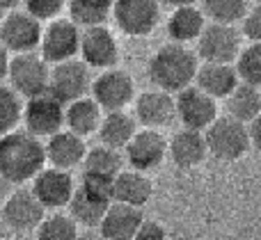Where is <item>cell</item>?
I'll return each instance as SVG.
<instances>
[{
    "instance_id": "cell-8",
    "label": "cell",
    "mask_w": 261,
    "mask_h": 240,
    "mask_svg": "<svg viewBox=\"0 0 261 240\" xmlns=\"http://www.w3.org/2000/svg\"><path fill=\"white\" fill-rule=\"evenodd\" d=\"M81 50V25L71 18H53L41 32L39 55L48 64L73 59Z\"/></svg>"
},
{
    "instance_id": "cell-32",
    "label": "cell",
    "mask_w": 261,
    "mask_h": 240,
    "mask_svg": "<svg viewBox=\"0 0 261 240\" xmlns=\"http://www.w3.org/2000/svg\"><path fill=\"white\" fill-rule=\"evenodd\" d=\"M21 117H23L21 96L12 87L0 82V135H7V133L16 131Z\"/></svg>"
},
{
    "instance_id": "cell-7",
    "label": "cell",
    "mask_w": 261,
    "mask_h": 240,
    "mask_svg": "<svg viewBox=\"0 0 261 240\" xmlns=\"http://www.w3.org/2000/svg\"><path fill=\"white\" fill-rule=\"evenodd\" d=\"M64 108L67 105L60 99H55L50 92H44L39 96H32L23 105L21 122L25 124V131L35 137H50L62 131L64 126Z\"/></svg>"
},
{
    "instance_id": "cell-14",
    "label": "cell",
    "mask_w": 261,
    "mask_h": 240,
    "mask_svg": "<svg viewBox=\"0 0 261 240\" xmlns=\"http://www.w3.org/2000/svg\"><path fill=\"white\" fill-rule=\"evenodd\" d=\"M32 192L44 204V208H64V206H69L73 192H76V183H73L69 169H60L50 165L32 178Z\"/></svg>"
},
{
    "instance_id": "cell-21",
    "label": "cell",
    "mask_w": 261,
    "mask_h": 240,
    "mask_svg": "<svg viewBox=\"0 0 261 240\" xmlns=\"http://www.w3.org/2000/svg\"><path fill=\"white\" fill-rule=\"evenodd\" d=\"M241 82L236 67L231 64H216V62H204L202 67H197V76L195 82L202 92H206L213 99H227L231 92L236 89V85Z\"/></svg>"
},
{
    "instance_id": "cell-2",
    "label": "cell",
    "mask_w": 261,
    "mask_h": 240,
    "mask_svg": "<svg viewBox=\"0 0 261 240\" xmlns=\"http://www.w3.org/2000/svg\"><path fill=\"white\" fill-rule=\"evenodd\" d=\"M197 76V55L184 44H167L149 59V78L163 92L179 94L190 87Z\"/></svg>"
},
{
    "instance_id": "cell-5",
    "label": "cell",
    "mask_w": 261,
    "mask_h": 240,
    "mask_svg": "<svg viewBox=\"0 0 261 240\" xmlns=\"http://www.w3.org/2000/svg\"><path fill=\"white\" fill-rule=\"evenodd\" d=\"M241 48V32L229 23H206L197 39V55L204 62L234 64Z\"/></svg>"
},
{
    "instance_id": "cell-30",
    "label": "cell",
    "mask_w": 261,
    "mask_h": 240,
    "mask_svg": "<svg viewBox=\"0 0 261 240\" xmlns=\"http://www.w3.org/2000/svg\"><path fill=\"white\" fill-rule=\"evenodd\" d=\"M204 16H208L216 23H229L243 21V16L250 9V0H202Z\"/></svg>"
},
{
    "instance_id": "cell-17",
    "label": "cell",
    "mask_w": 261,
    "mask_h": 240,
    "mask_svg": "<svg viewBox=\"0 0 261 240\" xmlns=\"http://www.w3.org/2000/svg\"><path fill=\"white\" fill-rule=\"evenodd\" d=\"M135 119L144 128H165L176 119V99L170 92L153 89L135 99Z\"/></svg>"
},
{
    "instance_id": "cell-28",
    "label": "cell",
    "mask_w": 261,
    "mask_h": 240,
    "mask_svg": "<svg viewBox=\"0 0 261 240\" xmlns=\"http://www.w3.org/2000/svg\"><path fill=\"white\" fill-rule=\"evenodd\" d=\"M115 0H69L67 7L71 12V21L81 27L103 25L113 14Z\"/></svg>"
},
{
    "instance_id": "cell-1",
    "label": "cell",
    "mask_w": 261,
    "mask_h": 240,
    "mask_svg": "<svg viewBox=\"0 0 261 240\" xmlns=\"http://www.w3.org/2000/svg\"><path fill=\"white\" fill-rule=\"evenodd\" d=\"M46 144L28 131L0 135V174L12 186L28 183L44 169Z\"/></svg>"
},
{
    "instance_id": "cell-43",
    "label": "cell",
    "mask_w": 261,
    "mask_h": 240,
    "mask_svg": "<svg viewBox=\"0 0 261 240\" xmlns=\"http://www.w3.org/2000/svg\"><path fill=\"white\" fill-rule=\"evenodd\" d=\"M0 21H3V12H0Z\"/></svg>"
},
{
    "instance_id": "cell-38",
    "label": "cell",
    "mask_w": 261,
    "mask_h": 240,
    "mask_svg": "<svg viewBox=\"0 0 261 240\" xmlns=\"http://www.w3.org/2000/svg\"><path fill=\"white\" fill-rule=\"evenodd\" d=\"M9 50L5 48L3 44H0V82L5 80V78H7V71H9Z\"/></svg>"
},
{
    "instance_id": "cell-13",
    "label": "cell",
    "mask_w": 261,
    "mask_h": 240,
    "mask_svg": "<svg viewBox=\"0 0 261 240\" xmlns=\"http://www.w3.org/2000/svg\"><path fill=\"white\" fill-rule=\"evenodd\" d=\"M0 215L3 222L14 231H32L46 218V208L32 190H14L5 199Z\"/></svg>"
},
{
    "instance_id": "cell-37",
    "label": "cell",
    "mask_w": 261,
    "mask_h": 240,
    "mask_svg": "<svg viewBox=\"0 0 261 240\" xmlns=\"http://www.w3.org/2000/svg\"><path fill=\"white\" fill-rule=\"evenodd\" d=\"M248 131H250V142H252V146L261 151V114H257V117L250 122Z\"/></svg>"
},
{
    "instance_id": "cell-4",
    "label": "cell",
    "mask_w": 261,
    "mask_h": 240,
    "mask_svg": "<svg viewBox=\"0 0 261 240\" xmlns=\"http://www.w3.org/2000/svg\"><path fill=\"white\" fill-rule=\"evenodd\" d=\"M9 87L23 99H32L44 92H48L50 80V69L41 55L32 53H16L9 59V71H7Z\"/></svg>"
},
{
    "instance_id": "cell-35",
    "label": "cell",
    "mask_w": 261,
    "mask_h": 240,
    "mask_svg": "<svg viewBox=\"0 0 261 240\" xmlns=\"http://www.w3.org/2000/svg\"><path fill=\"white\" fill-rule=\"evenodd\" d=\"M243 35L254 44H261V3H257L243 16Z\"/></svg>"
},
{
    "instance_id": "cell-26",
    "label": "cell",
    "mask_w": 261,
    "mask_h": 240,
    "mask_svg": "<svg viewBox=\"0 0 261 240\" xmlns=\"http://www.w3.org/2000/svg\"><path fill=\"white\" fill-rule=\"evenodd\" d=\"M113 204L110 199H103L99 195H92L85 188H76L71 201H69V215L73 218V222L81 224V227L94 229L101 224L108 206Z\"/></svg>"
},
{
    "instance_id": "cell-41",
    "label": "cell",
    "mask_w": 261,
    "mask_h": 240,
    "mask_svg": "<svg viewBox=\"0 0 261 240\" xmlns=\"http://www.w3.org/2000/svg\"><path fill=\"white\" fill-rule=\"evenodd\" d=\"M23 0H0V12H12L21 5Z\"/></svg>"
},
{
    "instance_id": "cell-34",
    "label": "cell",
    "mask_w": 261,
    "mask_h": 240,
    "mask_svg": "<svg viewBox=\"0 0 261 240\" xmlns=\"http://www.w3.org/2000/svg\"><path fill=\"white\" fill-rule=\"evenodd\" d=\"M69 0H23L25 12H30L39 21H53L58 18V14L67 7Z\"/></svg>"
},
{
    "instance_id": "cell-11",
    "label": "cell",
    "mask_w": 261,
    "mask_h": 240,
    "mask_svg": "<svg viewBox=\"0 0 261 240\" xmlns=\"http://www.w3.org/2000/svg\"><path fill=\"white\" fill-rule=\"evenodd\" d=\"M92 99L103 108V112L124 110L135 99V82L122 69H103V73L92 80Z\"/></svg>"
},
{
    "instance_id": "cell-29",
    "label": "cell",
    "mask_w": 261,
    "mask_h": 240,
    "mask_svg": "<svg viewBox=\"0 0 261 240\" xmlns=\"http://www.w3.org/2000/svg\"><path fill=\"white\" fill-rule=\"evenodd\" d=\"M122 156H119V149H113V146H94L85 154V160H83V167L85 172H94V174H103V176H117L122 172Z\"/></svg>"
},
{
    "instance_id": "cell-9",
    "label": "cell",
    "mask_w": 261,
    "mask_h": 240,
    "mask_svg": "<svg viewBox=\"0 0 261 240\" xmlns=\"http://www.w3.org/2000/svg\"><path fill=\"white\" fill-rule=\"evenodd\" d=\"M113 18L128 37H147L161 21V0H115Z\"/></svg>"
},
{
    "instance_id": "cell-22",
    "label": "cell",
    "mask_w": 261,
    "mask_h": 240,
    "mask_svg": "<svg viewBox=\"0 0 261 240\" xmlns=\"http://www.w3.org/2000/svg\"><path fill=\"white\" fill-rule=\"evenodd\" d=\"M101 119H103V108L87 96L71 101L64 108V126L81 137L94 135L101 126Z\"/></svg>"
},
{
    "instance_id": "cell-27",
    "label": "cell",
    "mask_w": 261,
    "mask_h": 240,
    "mask_svg": "<svg viewBox=\"0 0 261 240\" xmlns=\"http://www.w3.org/2000/svg\"><path fill=\"white\" fill-rule=\"evenodd\" d=\"M227 114L243 124H250L257 114H261V87L248 85V82H239L236 89L227 96Z\"/></svg>"
},
{
    "instance_id": "cell-6",
    "label": "cell",
    "mask_w": 261,
    "mask_h": 240,
    "mask_svg": "<svg viewBox=\"0 0 261 240\" xmlns=\"http://www.w3.org/2000/svg\"><path fill=\"white\" fill-rule=\"evenodd\" d=\"M41 21L25 9H12L0 21V44L9 53H32L41 44Z\"/></svg>"
},
{
    "instance_id": "cell-33",
    "label": "cell",
    "mask_w": 261,
    "mask_h": 240,
    "mask_svg": "<svg viewBox=\"0 0 261 240\" xmlns=\"http://www.w3.org/2000/svg\"><path fill=\"white\" fill-rule=\"evenodd\" d=\"M236 73H239L241 82L261 87V44H250L241 48L239 57H236Z\"/></svg>"
},
{
    "instance_id": "cell-23",
    "label": "cell",
    "mask_w": 261,
    "mask_h": 240,
    "mask_svg": "<svg viewBox=\"0 0 261 240\" xmlns=\"http://www.w3.org/2000/svg\"><path fill=\"white\" fill-rule=\"evenodd\" d=\"M204 25H206V16L202 9H197L195 5H186V7L172 9L167 18V35L174 44H188V41L199 39Z\"/></svg>"
},
{
    "instance_id": "cell-24",
    "label": "cell",
    "mask_w": 261,
    "mask_h": 240,
    "mask_svg": "<svg viewBox=\"0 0 261 240\" xmlns=\"http://www.w3.org/2000/svg\"><path fill=\"white\" fill-rule=\"evenodd\" d=\"M151 192H153V186H151V181L144 176V172L130 169V172H119L117 176H115L113 201L142 208V206L151 199Z\"/></svg>"
},
{
    "instance_id": "cell-39",
    "label": "cell",
    "mask_w": 261,
    "mask_h": 240,
    "mask_svg": "<svg viewBox=\"0 0 261 240\" xmlns=\"http://www.w3.org/2000/svg\"><path fill=\"white\" fill-rule=\"evenodd\" d=\"M9 186H12V183H9L7 178H5L3 174H0V208H3L5 199H7V197H9Z\"/></svg>"
},
{
    "instance_id": "cell-10",
    "label": "cell",
    "mask_w": 261,
    "mask_h": 240,
    "mask_svg": "<svg viewBox=\"0 0 261 240\" xmlns=\"http://www.w3.org/2000/svg\"><path fill=\"white\" fill-rule=\"evenodd\" d=\"M92 89V78H90V67L78 59H67V62H58L50 69V80H48V92L60 99L64 105L87 96Z\"/></svg>"
},
{
    "instance_id": "cell-42",
    "label": "cell",
    "mask_w": 261,
    "mask_h": 240,
    "mask_svg": "<svg viewBox=\"0 0 261 240\" xmlns=\"http://www.w3.org/2000/svg\"><path fill=\"white\" fill-rule=\"evenodd\" d=\"M76 240H106L101 233H94V231H85V233H78Z\"/></svg>"
},
{
    "instance_id": "cell-18",
    "label": "cell",
    "mask_w": 261,
    "mask_h": 240,
    "mask_svg": "<svg viewBox=\"0 0 261 240\" xmlns=\"http://www.w3.org/2000/svg\"><path fill=\"white\" fill-rule=\"evenodd\" d=\"M144 218L138 206L113 201L99 224V233L106 240H133Z\"/></svg>"
},
{
    "instance_id": "cell-20",
    "label": "cell",
    "mask_w": 261,
    "mask_h": 240,
    "mask_svg": "<svg viewBox=\"0 0 261 240\" xmlns=\"http://www.w3.org/2000/svg\"><path fill=\"white\" fill-rule=\"evenodd\" d=\"M87 154V146L85 140L76 133L67 131H60L55 135L48 137L46 142V163H50L53 167L60 169H73L78 165H83Z\"/></svg>"
},
{
    "instance_id": "cell-19",
    "label": "cell",
    "mask_w": 261,
    "mask_h": 240,
    "mask_svg": "<svg viewBox=\"0 0 261 240\" xmlns=\"http://www.w3.org/2000/svg\"><path fill=\"white\" fill-rule=\"evenodd\" d=\"M167 156H170L172 163L181 169H190V167L202 165L208 156L204 131H193V128L179 131L167 142Z\"/></svg>"
},
{
    "instance_id": "cell-36",
    "label": "cell",
    "mask_w": 261,
    "mask_h": 240,
    "mask_svg": "<svg viewBox=\"0 0 261 240\" xmlns=\"http://www.w3.org/2000/svg\"><path fill=\"white\" fill-rule=\"evenodd\" d=\"M133 240H165V229L153 220H144Z\"/></svg>"
},
{
    "instance_id": "cell-12",
    "label": "cell",
    "mask_w": 261,
    "mask_h": 240,
    "mask_svg": "<svg viewBox=\"0 0 261 240\" xmlns=\"http://www.w3.org/2000/svg\"><path fill=\"white\" fill-rule=\"evenodd\" d=\"M176 117L184 128L193 131H206L218 119V103L213 96L202 92L197 85H190L176 96Z\"/></svg>"
},
{
    "instance_id": "cell-15",
    "label": "cell",
    "mask_w": 261,
    "mask_h": 240,
    "mask_svg": "<svg viewBox=\"0 0 261 240\" xmlns=\"http://www.w3.org/2000/svg\"><path fill=\"white\" fill-rule=\"evenodd\" d=\"M81 57L87 67L113 69L119 59V46L106 25H90L81 32Z\"/></svg>"
},
{
    "instance_id": "cell-3",
    "label": "cell",
    "mask_w": 261,
    "mask_h": 240,
    "mask_svg": "<svg viewBox=\"0 0 261 240\" xmlns=\"http://www.w3.org/2000/svg\"><path fill=\"white\" fill-rule=\"evenodd\" d=\"M206 137V146L208 154L216 156L218 160H225V163H234L241 160L248 149L252 146L250 142V131L243 122L234 117H218L211 126L204 131Z\"/></svg>"
},
{
    "instance_id": "cell-25",
    "label": "cell",
    "mask_w": 261,
    "mask_h": 240,
    "mask_svg": "<svg viewBox=\"0 0 261 240\" xmlns=\"http://www.w3.org/2000/svg\"><path fill=\"white\" fill-rule=\"evenodd\" d=\"M138 119L130 117L124 110H113V112H106L101 119L99 126V140L101 144L113 146V149H126V144L130 142V137L138 133Z\"/></svg>"
},
{
    "instance_id": "cell-44",
    "label": "cell",
    "mask_w": 261,
    "mask_h": 240,
    "mask_svg": "<svg viewBox=\"0 0 261 240\" xmlns=\"http://www.w3.org/2000/svg\"><path fill=\"white\" fill-rule=\"evenodd\" d=\"M257 3H261V0H257Z\"/></svg>"
},
{
    "instance_id": "cell-31",
    "label": "cell",
    "mask_w": 261,
    "mask_h": 240,
    "mask_svg": "<svg viewBox=\"0 0 261 240\" xmlns=\"http://www.w3.org/2000/svg\"><path fill=\"white\" fill-rule=\"evenodd\" d=\"M35 240H76L78 238V224L73 222L71 215L55 213L41 220V224L35 229Z\"/></svg>"
},
{
    "instance_id": "cell-40",
    "label": "cell",
    "mask_w": 261,
    "mask_h": 240,
    "mask_svg": "<svg viewBox=\"0 0 261 240\" xmlns=\"http://www.w3.org/2000/svg\"><path fill=\"white\" fill-rule=\"evenodd\" d=\"M161 5H165V7H186V5H195V0H161Z\"/></svg>"
},
{
    "instance_id": "cell-16",
    "label": "cell",
    "mask_w": 261,
    "mask_h": 240,
    "mask_svg": "<svg viewBox=\"0 0 261 240\" xmlns=\"http://www.w3.org/2000/svg\"><path fill=\"white\" fill-rule=\"evenodd\" d=\"M126 160L138 172L156 169L167 156V142L156 128H144L138 131L126 144Z\"/></svg>"
}]
</instances>
